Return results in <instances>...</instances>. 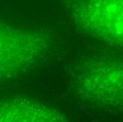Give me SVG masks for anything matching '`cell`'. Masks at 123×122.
I'll list each match as a JSON object with an SVG mask.
<instances>
[{
  "label": "cell",
  "instance_id": "6da1fadb",
  "mask_svg": "<svg viewBox=\"0 0 123 122\" xmlns=\"http://www.w3.org/2000/svg\"><path fill=\"white\" fill-rule=\"evenodd\" d=\"M77 20L91 35L123 47V0H81Z\"/></svg>",
  "mask_w": 123,
  "mask_h": 122
},
{
  "label": "cell",
  "instance_id": "7a4b0ae2",
  "mask_svg": "<svg viewBox=\"0 0 123 122\" xmlns=\"http://www.w3.org/2000/svg\"><path fill=\"white\" fill-rule=\"evenodd\" d=\"M46 48L45 40L37 33L0 27V78L25 69Z\"/></svg>",
  "mask_w": 123,
  "mask_h": 122
},
{
  "label": "cell",
  "instance_id": "3957f363",
  "mask_svg": "<svg viewBox=\"0 0 123 122\" xmlns=\"http://www.w3.org/2000/svg\"><path fill=\"white\" fill-rule=\"evenodd\" d=\"M79 86L90 100L113 107L123 106V65L94 66L83 73Z\"/></svg>",
  "mask_w": 123,
  "mask_h": 122
},
{
  "label": "cell",
  "instance_id": "277c9868",
  "mask_svg": "<svg viewBox=\"0 0 123 122\" xmlns=\"http://www.w3.org/2000/svg\"><path fill=\"white\" fill-rule=\"evenodd\" d=\"M60 112L31 102H12L0 104V121L4 122H60Z\"/></svg>",
  "mask_w": 123,
  "mask_h": 122
}]
</instances>
